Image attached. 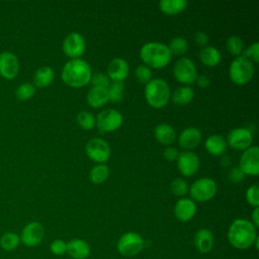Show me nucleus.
I'll return each mask as SVG.
<instances>
[{"mask_svg":"<svg viewBox=\"0 0 259 259\" xmlns=\"http://www.w3.org/2000/svg\"><path fill=\"white\" fill-rule=\"evenodd\" d=\"M187 7L185 0H162L159 2L160 10L167 15H176Z\"/></svg>","mask_w":259,"mask_h":259,"instance_id":"nucleus-28","label":"nucleus"},{"mask_svg":"<svg viewBox=\"0 0 259 259\" xmlns=\"http://www.w3.org/2000/svg\"><path fill=\"white\" fill-rule=\"evenodd\" d=\"M246 200L251 206H254V207L259 206V188L257 184H254L247 189Z\"/></svg>","mask_w":259,"mask_h":259,"instance_id":"nucleus-38","label":"nucleus"},{"mask_svg":"<svg viewBox=\"0 0 259 259\" xmlns=\"http://www.w3.org/2000/svg\"><path fill=\"white\" fill-rule=\"evenodd\" d=\"M20 71V63L12 52H2L0 54V76L6 80H12L17 77Z\"/></svg>","mask_w":259,"mask_h":259,"instance_id":"nucleus-13","label":"nucleus"},{"mask_svg":"<svg viewBox=\"0 0 259 259\" xmlns=\"http://www.w3.org/2000/svg\"><path fill=\"white\" fill-rule=\"evenodd\" d=\"M194 97V91L189 86H181L176 88L172 95L171 99L174 104L179 106H184L189 104Z\"/></svg>","mask_w":259,"mask_h":259,"instance_id":"nucleus-27","label":"nucleus"},{"mask_svg":"<svg viewBox=\"0 0 259 259\" xmlns=\"http://www.w3.org/2000/svg\"><path fill=\"white\" fill-rule=\"evenodd\" d=\"M227 145L232 149L238 151H245L253 142V136L251 131L245 127H236L233 128L227 137Z\"/></svg>","mask_w":259,"mask_h":259,"instance_id":"nucleus-14","label":"nucleus"},{"mask_svg":"<svg viewBox=\"0 0 259 259\" xmlns=\"http://www.w3.org/2000/svg\"><path fill=\"white\" fill-rule=\"evenodd\" d=\"M173 76L176 81L187 86L195 82L197 77V70L194 63L190 59L182 57L178 59L174 64Z\"/></svg>","mask_w":259,"mask_h":259,"instance_id":"nucleus-8","label":"nucleus"},{"mask_svg":"<svg viewBox=\"0 0 259 259\" xmlns=\"http://www.w3.org/2000/svg\"><path fill=\"white\" fill-rule=\"evenodd\" d=\"M245 174L240 170L239 167L233 168L229 173V179L234 183H239L242 180H244Z\"/></svg>","mask_w":259,"mask_h":259,"instance_id":"nucleus-43","label":"nucleus"},{"mask_svg":"<svg viewBox=\"0 0 259 259\" xmlns=\"http://www.w3.org/2000/svg\"><path fill=\"white\" fill-rule=\"evenodd\" d=\"M154 136L156 140L165 146L171 145L175 141V131L168 123H159L154 128Z\"/></svg>","mask_w":259,"mask_h":259,"instance_id":"nucleus-26","label":"nucleus"},{"mask_svg":"<svg viewBox=\"0 0 259 259\" xmlns=\"http://www.w3.org/2000/svg\"><path fill=\"white\" fill-rule=\"evenodd\" d=\"M45 237V228L38 222L26 224L20 233V242L26 247H35L41 243Z\"/></svg>","mask_w":259,"mask_h":259,"instance_id":"nucleus-12","label":"nucleus"},{"mask_svg":"<svg viewBox=\"0 0 259 259\" xmlns=\"http://www.w3.org/2000/svg\"><path fill=\"white\" fill-rule=\"evenodd\" d=\"M195 82H196V84H197L198 87H200V88H206V87H208L209 84H210V79H209L208 76L202 74V75H197V77H196V79H195Z\"/></svg>","mask_w":259,"mask_h":259,"instance_id":"nucleus-45","label":"nucleus"},{"mask_svg":"<svg viewBox=\"0 0 259 259\" xmlns=\"http://www.w3.org/2000/svg\"><path fill=\"white\" fill-rule=\"evenodd\" d=\"M50 250L54 255H57V256L64 255L67 251V242H65L62 239H56L51 243Z\"/></svg>","mask_w":259,"mask_h":259,"instance_id":"nucleus-40","label":"nucleus"},{"mask_svg":"<svg viewBox=\"0 0 259 259\" xmlns=\"http://www.w3.org/2000/svg\"><path fill=\"white\" fill-rule=\"evenodd\" d=\"M253 246L255 247V249H256V250H258V248H259V238H258V237L256 238V240H255V242H254Z\"/></svg>","mask_w":259,"mask_h":259,"instance_id":"nucleus-47","label":"nucleus"},{"mask_svg":"<svg viewBox=\"0 0 259 259\" xmlns=\"http://www.w3.org/2000/svg\"><path fill=\"white\" fill-rule=\"evenodd\" d=\"M66 253L73 259H86L90 254V246L82 239H73L67 243Z\"/></svg>","mask_w":259,"mask_h":259,"instance_id":"nucleus-22","label":"nucleus"},{"mask_svg":"<svg viewBox=\"0 0 259 259\" xmlns=\"http://www.w3.org/2000/svg\"><path fill=\"white\" fill-rule=\"evenodd\" d=\"M135 77L136 79L140 82V83H143V84H147L149 83L153 78H152V71L151 69L146 66V65H140L136 68L135 70Z\"/></svg>","mask_w":259,"mask_h":259,"instance_id":"nucleus-37","label":"nucleus"},{"mask_svg":"<svg viewBox=\"0 0 259 259\" xmlns=\"http://www.w3.org/2000/svg\"><path fill=\"white\" fill-rule=\"evenodd\" d=\"M87 156L94 162L104 164L110 157V147L106 141L100 138L90 139L85 147Z\"/></svg>","mask_w":259,"mask_h":259,"instance_id":"nucleus-10","label":"nucleus"},{"mask_svg":"<svg viewBox=\"0 0 259 259\" xmlns=\"http://www.w3.org/2000/svg\"><path fill=\"white\" fill-rule=\"evenodd\" d=\"M176 160H177V168L179 172L185 177L194 175L199 168L198 156L191 151H185V152L179 153Z\"/></svg>","mask_w":259,"mask_h":259,"instance_id":"nucleus-16","label":"nucleus"},{"mask_svg":"<svg viewBox=\"0 0 259 259\" xmlns=\"http://www.w3.org/2000/svg\"><path fill=\"white\" fill-rule=\"evenodd\" d=\"M227 146L226 139L221 135H211L207 137L204 142L206 151L212 156H221L225 154Z\"/></svg>","mask_w":259,"mask_h":259,"instance_id":"nucleus-23","label":"nucleus"},{"mask_svg":"<svg viewBox=\"0 0 259 259\" xmlns=\"http://www.w3.org/2000/svg\"><path fill=\"white\" fill-rule=\"evenodd\" d=\"M20 243L19 235L14 232H6L0 238V247L5 251L15 250Z\"/></svg>","mask_w":259,"mask_h":259,"instance_id":"nucleus-30","label":"nucleus"},{"mask_svg":"<svg viewBox=\"0 0 259 259\" xmlns=\"http://www.w3.org/2000/svg\"><path fill=\"white\" fill-rule=\"evenodd\" d=\"M130 73L127 62L121 58L112 59L107 66V76L110 81H123Z\"/></svg>","mask_w":259,"mask_h":259,"instance_id":"nucleus-18","label":"nucleus"},{"mask_svg":"<svg viewBox=\"0 0 259 259\" xmlns=\"http://www.w3.org/2000/svg\"><path fill=\"white\" fill-rule=\"evenodd\" d=\"M77 122L83 130L91 131L96 125V118L91 112L82 110L77 114Z\"/></svg>","mask_w":259,"mask_h":259,"instance_id":"nucleus-34","label":"nucleus"},{"mask_svg":"<svg viewBox=\"0 0 259 259\" xmlns=\"http://www.w3.org/2000/svg\"><path fill=\"white\" fill-rule=\"evenodd\" d=\"M243 57L250 60L252 63H258L259 62V44L254 42L250 47H248L246 50L243 51Z\"/></svg>","mask_w":259,"mask_h":259,"instance_id":"nucleus-39","label":"nucleus"},{"mask_svg":"<svg viewBox=\"0 0 259 259\" xmlns=\"http://www.w3.org/2000/svg\"><path fill=\"white\" fill-rule=\"evenodd\" d=\"M90 82L93 86H100V87H108L110 84V79L107 75L103 74L102 72H98L92 75Z\"/></svg>","mask_w":259,"mask_h":259,"instance_id":"nucleus-41","label":"nucleus"},{"mask_svg":"<svg viewBox=\"0 0 259 259\" xmlns=\"http://www.w3.org/2000/svg\"><path fill=\"white\" fill-rule=\"evenodd\" d=\"M88 104L93 108H100L109 101L107 87L92 86L86 96Z\"/></svg>","mask_w":259,"mask_h":259,"instance_id":"nucleus-21","label":"nucleus"},{"mask_svg":"<svg viewBox=\"0 0 259 259\" xmlns=\"http://www.w3.org/2000/svg\"><path fill=\"white\" fill-rule=\"evenodd\" d=\"M55 79V72L50 66H42L38 68L33 75V85L35 88H46L53 83Z\"/></svg>","mask_w":259,"mask_h":259,"instance_id":"nucleus-24","label":"nucleus"},{"mask_svg":"<svg viewBox=\"0 0 259 259\" xmlns=\"http://www.w3.org/2000/svg\"><path fill=\"white\" fill-rule=\"evenodd\" d=\"M239 168L245 175L256 176L259 174V149L257 146L249 147L243 152Z\"/></svg>","mask_w":259,"mask_h":259,"instance_id":"nucleus-11","label":"nucleus"},{"mask_svg":"<svg viewBox=\"0 0 259 259\" xmlns=\"http://www.w3.org/2000/svg\"><path fill=\"white\" fill-rule=\"evenodd\" d=\"M144 239L136 232H127L120 236L117 241V252L123 257H135L142 252Z\"/></svg>","mask_w":259,"mask_h":259,"instance_id":"nucleus-6","label":"nucleus"},{"mask_svg":"<svg viewBox=\"0 0 259 259\" xmlns=\"http://www.w3.org/2000/svg\"><path fill=\"white\" fill-rule=\"evenodd\" d=\"M36 88L32 83L24 82L17 86L15 90V96L20 101H26L35 94Z\"/></svg>","mask_w":259,"mask_h":259,"instance_id":"nucleus-33","label":"nucleus"},{"mask_svg":"<svg viewBox=\"0 0 259 259\" xmlns=\"http://www.w3.org/2000/svg\"><path fill=\"white\" fill-rule=\"evenodd\" d=\"M256 228L259 227V206L255 207L252 214H251V221H250Z\"/></svg>","mask_w":259,"mask_h":259,"instance_id":"nucleus-46","label":"nucleus"},{"mask_svg":"<svg viewBox=\"0 0 259 259\" xmlns=\"http://www.w3.org/2000/svg\"><path fill=\"white\" fill-rule=\"evenodd\" d=\"M167 47L169 49L171 56L172 55L182 56L188 50V42L183 36H176L170 40V42Z\"/></svg>","mask_w":259,"mask_h":259,"instance_id":"nucleus-31","label":"nucleus"},{"mask_svg":"<svg viewBox=\"0 0 259 259\" xmlns=\"http://www.w3.org/2000/svg\"><path fill=\"white\" fill-rule=\"evenodd\" d=\"M256 227L246 219H236L228 230V240L232 247L246 250L253 246L257 236Z\"/></svg>","mask_w":259,"mask_h":259,"instance_id":"nucleus-1","label":"nucleus"},{"mask_svg":"<svg viewBox=\"0 0 259 259\" xmlns=\"http://www.w3.org/2000/svg\"><path fill=\"white\" fill-rule=\"evenodd\" d=\"M108 89V96L109 101L113 103H117L121 101L123 97V91H124V84L121 81H112L110 82Z\"/></svg>","mask_w":259,"mask_h":259,"instance_id":"nucleus-32","label":"nucleus"},{"mask_svg":"<svg viewBox=\"0 0 259 259\" xmlns=\"http://www.w3.org/2000/svg\"><path fill=\"white\" fill-rule=\"evenodd\" d=\"M63 52L71 59H79L86 49V42L79 32H71L63 41Z\"/></svg>","mask_w":259,"mask_h":259,"instance_id":"nucleus-15","label":"nucleus"},{"mask_svg":"<svg viewBox=\"0 0 259 259\" xmlns=\"http://www.w3.org/2000/svg\"><path fill=\"white\" fill-rule=\"evenodd\" d=\"M201 142V133L194 126L184 128L178 138L179 146L185 150H192L196 148Z\"/></svg>","mask_w":259,"mask_h":259,"instance_id":"nucleus-20","label":"nucleus"},{"mask_svg":"<svg viewBox=\"0 0 259 259\" xmlns=\"http://www.w3.org/2000/svg\"><path fill=\"white\" fill-rule=\"evenodd\" d=\"M170 189L176 196H184L188 191V184L183 178H175L170 184Z\"/></svg>","mask_w":259,"mask_h":259,"instance_id":"nucleus-36","label":"nucleus"},{"mask_svg":"<svg viewBox=\"0 0 259 259\" xmlns=\"http://www.w3.org/2000/svg\"><path fill=\"white\" fill-rule=\"evenodd\" d=\"M218 187L213 179L202 177L195 180L189 187V193L193 201L205 202L210 200L217 193Z\"/></svg>","mask_w":259,"mask_h":259,"instance_id":"nucleus-7","label":"nucleus"},{"mask_svg":"<svg viewBox=\"0 0 259 259\" xmlns=\"http://www.w3.org/2000/svg\"><path fill=\"white\" fill-rule=\"evenodd\" d=\"M108 175H109L108 166L105 164H97L90 170L89 178L93 183L101 184L107 180Z\"/></svg>","mask_w":259,"mask_h":259,"instance_id":"nucleus-29","label":"nucleus"},{"mask_svg":"<svg viewBox=\"0 0 259 259\" xmlns=\"http://www.w3.org/2000/svg\"><path fill=\"white\" fill-rule=\"evenodd\" d=\"M178 155H179L178 150H177L176 148L172 147V146H167V147L165 148V150L163 151V157H164L167 161H170V162L175 161V160L177 159Z\"/></svg>","mask_w":259,"mask_h":259,"instance_id":"nucleus-42","label":"nucleus"},{"mask_svg":"<svg viewBox=\"0 0 259 259\" xmlns=\"http://www.w3.org/2000/svg\"><path fill=\"white\" fill-rule=\"evenodd\" d=\"M140 57L144 65L154 69L164 68L171 61L168 47L158 41H150L143 45L140 50Z\"/></svg>","mask_w":259,"mask_h":259,"instance_id":"nucleus-3","label":"nucleus"},{"mask_svg":"<svg viewBox=\"0 0 259 259\" xmlns=\"http://www.w3.org/2000/svg\"><path fill=\"white\" fill-rule=\"evenodd\" d=\"M193 242L196 250L199 253L205 254L212 250L214 246V236L210 230L202 228L195 233Z\"/></svg>","mask_w":259,"mask_h":259,"instance_id":"nucleus-19","label":"nucleus"},{"mask_svg":"<svg viewBox=\"0 0 259 259\" xmlns=\"http://www.w3.org/2000/svg\"><path fill=\"white\" fill-rule=\"evenodd\" d=\"M227 50L233 55V56H240L244 51V44L241 37L237 35H232L227 39L226 42Z\"/></svg>","mask_w":259,"mask_h":259,"instance_id":"nucleus-35","label":"nucleus"},{"mask_svg":"<svg viewBox=\"0 0 259 259\" xmlns=\"http://www.w3.org/2000/svg\"><path fill=\"white\" fill-rule=\"evenodd\" d=\"M62 80L65 84L73 88L86 86L92 77V70L88 62L83 59H71L68 61L61 72Z\"/></svg>","mask_w":259,"mask_h":259,"instance_id":"nucleus-2","label":"nucleus"},{"mask_svg":"<svg viewBox=\"0 0 259 259\" xmlns=\"http://www.w3.org/2000/svg\"><path fill=\"white\" fill-rule=\"evenodd\" d=\"M208 34L205 33L204 31H197L194 35V40L195 42L200 46V47H205L206 44L208 42Z\"/></svg>","mask_w":259,"mask_h":259,"instance_id":"nucleus-44","label":"nucleus"},{"mask_svg":"<svg viewBox=\"0 0 259 259\" xmlns=\"http://www.w3.org/2000/svg\"><path fill=\"white\" fill-rule=\"evenodd\" d=\"M199 60L204 66L213 68L220 64L222 56L215 47L205 46L199 52Z\"/></svg>","mask_w":259,"mask_h":259,"instance_id":"nucleus-25","label":"nucleus"},{"mask_svg":"<svg viewBox=\"0 0 259 259\" xmlns=\"http://www.w3.org/2000/svg\"><path fill=\"white\" fill-rule=\"evenodd\" d=\"M255 68L253 63L243 56L235 58L229 68V76L233 83L245 85L251 81L254 76Z\"/></svg>","mask_w":259,"mask_h":259,"instance_id":"nucleus-5","label":"nucleus"},{"mask_svg":"<svg viewBox=\"0 0 259 259\" xmlns=\"http://www.w3.org/2000/svg\"><path fill=\"white\" fill-rule=\"evenodd\" d=\"M145 97L153 108H163L170 99V87L162 78H154L145 86Z\"/></svg>","mask_w":259,"mask_h":259,"instance_id":"nucleus-4","label":"nucleus"},{"mask_svg":"<svg viewBox=\"0 0 259 259\" xmlns=\"http://www.w3.org/2000/svg\"><path fill=\"white\" fill-rule=\"evenodd\" d=\"M121 113L113 108H107L98 113L96 124L101 133H111L118 130L122 124Z\"/></svg>","mask_w":259,"mask_h":259,"instance_id":"nucleus-9","label":"nucleus"},{"mask_svg":"<svg viewBox=\"0 0 259 259\" xmlns=\"http://www.w3.org/2000/svg\"><path fill=\"white\" fill-rule=\"evenodd\" d=\"M196 213L195 202L186 197L178 199L174 205V215L181 223H187L193 219Z\"/></svg>","mask_w":259,"mask_h":259,"instance_id":"nucleus-17","label":"nucleus"}]
</instances>
